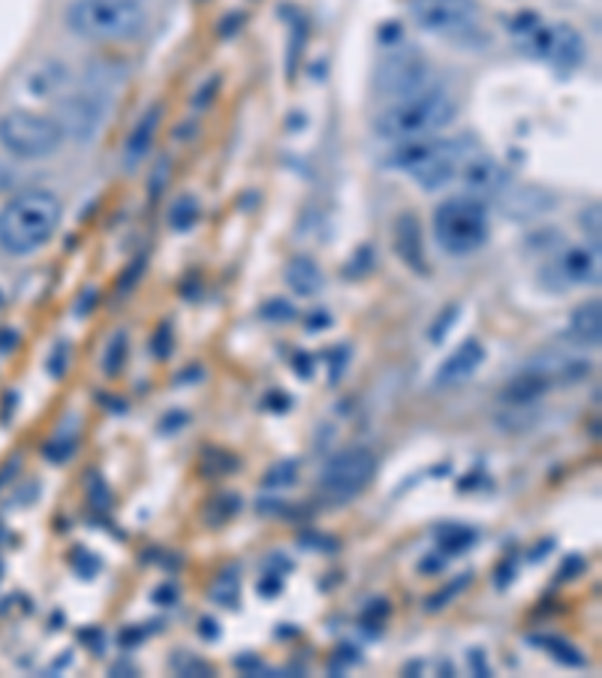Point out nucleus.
Instances as JSON below:
<instances>
[{"instance_id": "nucleus-49", "label": "nucleus", "mask_w": 602, "mask_h": 678, "mask_svg": "<svg viewBox=\"0 0 602 678\" xmlns=\"http://www.w3.org/2000/svg\"><path fill=\"white\" fill-rule=\"evenodd\" d=\"M283 591V583H281V573H268L266 579L259 583V594L262 597H274Z\"/></svg>"}, {"instance_id": "nucleus-20", "label": "nucleus", "mask_w": 602, "mask_h": 678, "mask_svg": "<svg viewBox=\"0 0 602 678\" xmlns=\"http://www.w3.org/2000/svg\"><path fill=\"white\" fill-rule=\"evenodd\" d=\"M551 205H554V200H551L546 190L524 188L507 196V215L512 220H530V217L546 215Z\"/></svg>"}, {"instance_id": "nucleus-60", "label": "nucleus", "mask_w": 602, "mask_h": 678, "mask_svg": "<svg viewBox=\"0 0 602 678\" xmlns=\"http://www.w3.org/2000/svg\"><path fill=\"white\" fill-rule=\"evenodd\" d=\"M268 405L271 407H278V410H274V413H283V407H290L293 405V401H290V395H268Z\"/></svg>"}, {"instance_id": "nucleus-9", "label": "nucleus", "mask_w": 602, "mask_h": 678, "mask_svg": "<svg viewBox=\"0 0 602 678\" xmlns=\"http://www.w3.org/2000/svg\"><path fill=\"white\" fill-rule=\"evenodd\" d=\"M410 13L422 30L446 37V40H464L479 27L476 0H413Z\"/></svg>"}, {"instance_id": "nucleus-15", "label": "nucleus", "mask_w": 602, "mask_h": 678, "mask_svg": "<svg viewBox=\"0 0 602 678\" xmlns=\"http://www.w3.org/2000/svg\"><path fill=\"white\" fill-rule=\"evenodd\" d=\"M395 254L404 259L407 269H413L415 274H425L428 271V259H425V244H422V227H419V217L413 212H404L395 220Z\"/></svg>"}, {"instance_id": "nucleus-2", "label": "nucleus", "mask_w": 602, "mask_h": 678, "mask_svg": "<svg viewBox=\"0 0 602 678\" xmlns=\"http://www.w3.org/2000/svg\"><path fill=\"white\" fill-rule=\"evenodd\" d=\"M458 103L443 85H428L419 94L395 100L392 106L380 112L374 121L376 136L388 142H407V139H428L437 136L443 127L456 121Z\"/></svg>"}, {"instance_id": "nucleus-53", "label": "nucleus", "mask_w": 602, "mask_h": 678, "mask_svg": "<svg viewBox=\"0 0 602 678\" xmlns=\"http://www.w3.org/2000/svg\"><path fill=\"white\" fill-rule=\"evenodd\" d=\"M94 305H97V290L94 286H88V293L79 298V305H76V314L79 317H88V314L94 311Z\"/></svg>"}, {"instance_id": "nucleus-23", "label": "nucleus", "mask_w": 602, "mask_h": 678, "mask_svg": "<svg viewBox=\"0 0 602 678\" xmlns=\"http://www.w3.org/2000/svg\"><path fill=\"white\" fill-rule=\"evenodd\" d=\"M200 217H202L200 200H196L193 193H181V196L172 203V208H169V227H172L175 232H188L200 223Z\"/></svg>"}, {"instance_id": "nucleus-28", "label": "nucleus", "mask_w": 602, "mask_h": 678, "mask_svg": "<svg viewBox=\"0 0 602 678\" xmlns=\"http://www.w3.org/2000/svg\"><path fill=\"white\" fill-rule=\"evenodd\" d=\"M470 579H473V573H461L458 579H452V583L446 585V588H440L437 594H431L428 597V612H440L443 606H449L452 600H456L464 588L470 585Z\"/></svg>"}, {"instance_id": "nucleus-14", "label": "nucleus", "mask_w": 602, "mask_h": 678, "mask_svg": "<svg viewBox=\"0 0 602 678\" xmlns=\"http://www.w3.org/2000/svg\"><path fill=\"white\" fill-rule=\"evenodd\" d=\"M163 108L161 106H148L139 121L133 124V130L127 136V145H124V169L133 172L142 166L148 154L154 151V142H157V130H161Z\"/></svg>"}, {"instance_id": "nucleus-58", "label": "nucleus", "mask_w": 602, "mask_h": 678, "mask_svg": "<svg viewBox=\"0 0 602 678\" xmlns=\"http://www.w3.org/2000/svg\"><path fill=\"white\" fill-rule=\"evenodd\" d=\"M200 634H202V639H212V642H215V639L220 637V630H217L215 618H202Z\"/></svg>"}, {"instance_id": "nucleus-52", "label": "nucleus", "mask_w": 602, "mask_h": 678, "mask_svg": "<svg viewBox=\"0 0 602 678\" xmlns=\"http://www.w3.org/2000/svg\"><path fill=\"white\" fill-rule=\"evenodd\" d=\"M581 223H585V230L593 227V235H597V242H600V203L590 205L588 212H585V220H581Z\"/></svg>"}, {"instance_id": "nucleus-6", "label": "nucleus", "mask_w": 602, "mask_h": 678, "mask_svg": "<svg viewBox=\"0 0 602 678\" xmlns=\"http://www.w3.org/2000/svg\"><path fill=\"white\" fill-rule=\"evenodd\" d=\"M108 115V94L103 88H79L73 91L69 88L67 94L61 97L54 103V121L61 127V133L69 142H79V145H88L94 142L103 124H106Z\"/></svg>"}, {"instance_id": "nucleus-59", "label": "nucleus", "mask_w": 602, "mask_h": 678, "mask_svg": "<svg viewBox=\"0 0 602 678\" xmlns=\"http://www.w3.org/2000/svg\"><path fill=\"white\" fill-rule=\"evenodd\" d=\"M142 637H145V634H142V630H124V634H120V645H124V649H130V642H142Z\"/></svg>"}, {"instance_id": "nucleus-33", "label": "nucleus", "mask_w": 602, "mask_h": 678, "mask_svg": "<svg viewBox=\"0 0 602 678\" xmlns=\"http://www.w3.org/2000/svg\"><path fill=\"white\" fill-rule=\"evenodd\" d=\"M458 311H461L458 305H449V308H446V311L434 320V325L428 329L431 344H443V338H446V335L452 332V325L458 323Z\"/></svg>"}, {"instance_id": "nucleus-63", "label": "nucleus", "mask_w": 602, "mask_h": 678, "mask_svg": "<svg viewBox=\"0 0 602 678\" xmlns=\"http://www.w3.org/2000/svg\"><path fill=\"white\" fill-rule=\"evenodd\" d=\"M0 302H3V293H0Z\"/></svg>"}, {"instance_id": "nucleus-30", "label": "nucleus", "mask_w": 602, "mask_h": 678, "mask_svg": "<svg viewBox=\"0 0 602 678\" xmlns=\"http://www.w3.org/2000/svg\"><path fill=\"white\" fill-rule=\"evenodd\" d=\"M305 37H308V25H305V18H295L293 37H290V54H286V76H290V79H295V69H298V54H302Z\"/></svg>"}, {"instance_id": "nucleus-17", "label": "nucleus", "mask_w": 602, "mask_h": 678, "mask_svg": "<svg viewBox=\"0 0 602 678\" xmlns=\"http://www.w3.org/2000/svg\"><path fill=\"white\" fill-rule=\"evenodd\" d=\"M569 341H576L581 347H600L602 338V305L600 298L581 302L573 317H569V329H566Z\"/></svg>"}, {"instance_id": "nucleus-45", "label": "nucleus", "mask_w": 602, "mask_h": 678, "mask_svg": "<svg viewBox=\"0 0 602 678\" xmlns=\"http://www.w3.org/2000/svg\"><path fill=\"white\" fill-rule=\"evenodd\" d=\"M585 573V558L581 555H569L566 561H563V567H561V579L566 583V579H576V576H581Z\"/></svg>"}, {"instance_id": "nucleus-26", "label": "nucleus", "mask_w": 602, "mask_h": 678, "mask_svg": "<svg viewBox=\"0 0 602 678\" xmlns=\"http://www.w3.org/2000/svg\"><path fill=\"white\" fill-rule=\"evenodd\" d=\"M295 479H298V461L281 459L268 468L266 476H262V486H266L268 491H274V488L295 486Z\"/></svg>"}, {"instance_id": "nucleus-18", "label": "nucleus", "mask_w": 602, "mask_h": 678, "mask_svg": "<svg viewBox=\"0 0 602 678\" xmlns=\"http://www.w3.org/2000/svg\"><path fill=\"white\" fill-rule=\"evenodd\" d=\"M283 281L293 290L295 296L313 298L320 296L322 286H325V278H322L320 266L310 257H295L290 259V266L283 271Z\"/></svg>"}, {"instance_id": "nucleus-50", "label": "nucleus", "mask_w": 602, "mask_h": 678, "mask_svg": "<svg viewBox=\"0 0 602 678\" xmlns=\"http://www.w3.org/2000/svg\"><path fill=\"white\" fill-rule=\"evenodd\" d=\"M467 661H470V669H473V673H476V676H479V678L491 676V669H488V664H485V654H482L479 649L470 651Z\"/></svg>"}, {"instance_id": "nucleus-61", "label": "nucleus", "mask_w": 602, "mask_h": 678, "mask_svg": "<svg viewBox=\"0 0 602 678\" xmlns=\"http://www.w3.org/2000/svg\"><path fill=\"white\" fill-rule=\"evenodd\" d=\"M509 576H512V564H503V567H500V573H497V579H500V588H507Z\"/></svg>"}, {"instance_id": "nucleus-22", "label": "nucleus", "mask_w": 602, "mask_h": 678, "mask_svg": "<svg viewBox=\"0 0 602 678\" xmlns=\"http://www.w3.org/2000/svg\"><path fill=\"white\" fill-rule=\"evenodd\" d=\"M542 420V410L539 405H509L500 417H497V425L509 434H522V432H530L536 422Z\"/></svg>"}, {"instance_id": "nucleus-48", "label": "nucleus", "mask_w": 602, "mask_h": 678, "mask_svg": "<svg viewBox=\"0 0 602 678\" xmlns=\"http://www.w3.org/2000/svg\"><path fill=\"white\" fill-rule=\"evenodd\" d=\"M347 362H349V347H337V350L332 353V383H337V380H341V374H344Z\"/></svg>"}, {"instance_id": "nucleus-16", "label": "nucleus", "mask_w": 602, "mask_h": 678, "mask_svg": "<svg viewBox=\"0 0 602 678\" xmlns=\"http://www.w3.org/2000/svg\"><path fill=\"white\" fill-rule=\"evenodd\" d=\"M22 91L34 100H54V97H64L69 91V76L64 64L57 61H42L37 67L25 73L22 81Z\"/></svg>"}, {"instance_id": "nucleus-12", "label": "nucleus", "mask_w": 602, "mask_h": 678, "mask_svg": "<svg viewBox=\"0 0 602 678\" xmlns=\"http://www.w3.org/2000/svg\"><path fill=\"white\" fill-rule=\"evenodd\" d=\"M485 362V347L479 338H467L464 344H458L456 350L443 359V366L434 374V386L437 389H456L461 383H467Z\"/></svg>"}, {"instance_id": "nucleus-56", "label": "nucleus", "mask_w": 602, "mask_h": 678, "mask_svg": "<svg viewBox=\"0 0 602 678\" xmlns=\"http://www.w3.org/2000/svg\"><path fill=\"white\" fill-rule=\"evenodd\" d=\"M305 325L313 329V332H317V329H329V325H332V317H329V311H313L308 320H305Z\"/></svg>"}, {"instance_id": "nucleus-24", "label": "nucleus", "mask_w": 602, "mask_h": 678, "mask_svg": "<svg viewBox=\"0 0 602 678\" xmlns=\"http://www.w3.org/2000/svg\"><path fill=\"white\" fill-rule=\"evenodd\" d=\"M127 353H130V338H127V332L120 329V332H115V335L108 338L106 350H103V374L118 378L120 371H124V362H127Z\"/></svg>"}, {"instance_id": "nucleus-62", "label": "nucleus", "mask_w": 602, "mask_h": 678, "mask_svg": "<svg viewBox=\"0 0 602 678\" xmlns=\"http://www.w3.org/2000/svg\"><path fill=\"white\" fill-rule=\"evenodd\" d=\"M7 181H10V172H7V169H0V188H3Z\"/></svg>"}, {"instance_id": "nucleus-32", "label": "nucleus", "mask_w": 602, "mask_h": 678, "mask_svg": "<svg viewBox=\"0 0 602 678\" xmlns=\"http://www.w3.org/2000/svg\"><path fill=\"white\" fill-rule=\"evenodd\" d=\"M169 178H172V161H169V157H161L157 166H154V172H151V178H148V196H151V200H161L163 190L169 184Z\"/></svg>"}, {"instance_id": "nucleus-51", "label": "nucleus", "mask_w": 602, "mask_h": 678, "mask_svg": "<svg viewBox=\"0 0 602 678\" xmlns=\"http://www.w3.org/2000/svg\"><path fill=\"white\" fill-rule=\"evenodd\" d=\"M241 22H244V13H232L220 22V37H235L239 34Z\"/></svg>"}, {"instance_id": "nucleus-54", "label": "nucleus", "mask_w": 602, "mask_h": 678, "mask_svg": "<svg viewBox=\"0 0 602 678\" xmlns=\"http://www.w3.org/2000/svg\"><path fill=\"white\" fill-rule=\"evenodd\" d=\"M295 374L305 380L313 378V362H310L308 353H298V356H295Z\"/></svg>"}, {"instance_id": "nucleus-8", "label": "nucleus", "mask_w": 602, "mask_h": 678, "mask_svg": "<svg viewBox=\"0 0 602 678\" xmlns=\"http://www.w3.org/2000/svg\"><path fill=\"white\" fill-rule=\"evenodd\" d=\"M431 85V67L425 54L415 52L413 46H392V52L376 64L374 88L376 94L388 97L392 103L404 97L419 94Z\"/></svg>"}, {"instance_id": "nucleus-43", "label": "nucleus", "mask_w": 602, "mask_h": 678, "mask_svg": "<svg viewBox=\"0 0 602 678\" xmlns=\"http://www.w3.org/2000/svg\"><path fill=\"white\" fill-rule=\"evenodd\" d=\"M539 27H542V18H539L536 13H524V15H518V18H512V34H518V37H524V40H527L534 30H539Z\"/></svg>"}, {"instance_id": "nucleus-39", "label": "nucleus", "mask_w": 602, "mask_h": 678, "mask_svg": "<svg viewBox=\"0 0 602 678\" xmlns=\"http://www.w3.org/2000/svg\"><path fill=\"white\" fill-rule=\"evenodd\" d=\"M88 498H91V507H97V510H108V507H112V495H108L106 483L100 479V474H91Z\"/></svg>"}, {"instance_id": "nucleus-25", "label": "nucleus", "mask_w": 602, "mask_h": 678, "mask_svg": "<svg viewBox=\"0 0 602 678\" xmlns=\"http://www.w3.org/2000/svg\"><path fill=\"white\" fill-rule=\"evenodd\" d=\"M476 540H479V534H476L473 528H443L440 534H437V542H440L443 558L467 552L470 546H473Z\"/></svg>"}, {"instance_id": "nucleus-38", "label": "nucleus", "mask_w": 602, "mask_h": 678, "mask_svg": "<svg viewBox=\"0 0 602 678\" xmlns=\"http://www.w3.org/2000/svg\"><path fill=\"white\" fill-rule=\"evenodd\" d=\"M374 263H376L374 251H371V247H361L359 254H356V259L347 263V271H344V274H347V278H364L368 271H374Z\"/></svg>"}, {"instance_id": "nucleus-55", "label": "nucleus", "mask_w": 602, "mask_h": 678, "mask_svg": "<svg viewBox=\"0 0 602 678\" xmlns=\"http://www.w3.org/2000/svg\"><path fill=\"white\" fill-rule=\"evenodd\" d=\"M18 347V332L15 329H0V353H10Z\"/></svg>"}, {"instance_id": "nucleus-27", "label": "nucleus", "mask_w": 602, "mask_h": 678, "mask_svg": "<svg viewBox=\"0 0 602 678\" xmlns=\"http://www.w3.org/2000/svg\"><path fill=\"white\" fill-rule=\"evenodd\" d=\"M239 507H241L239 495H217L215 501L205 507V522L220 528V525H227L229 519L239 513Z\"/></svg>"}, {"instance_id": "nucleus-10", "label": "nucleus", "mask_w": 602, "mask_h": 678, "mask_svg": "<svg viewBox=\"0 0 602 678\" xmlns=\"http://www.w3.org/2000/svg\"><path fill=\"white\" fill-rule=\"evenodd\" d=\"M527 49H536L539 57H546L549 64H554L563 73L576 69L585 57V40L578 37L576 27L569 25L539 27L527 37Z\"/></svg>"}, {"instance_id": "nucleus-44", "label": "nucleus", "mask_w": 602, "mask_h": 678, "mask_svg": "<svg viewBox=\"0 0 602 678\" xmlns=\"http://www.w3.org/2000/svg\"><path fill=\"white\" fill-rule=\"evenodd\" d=\"M217 91H220V76H212V79H208V85H202L200 91H196V97H193V106L196 108L212 106V103H215Z\"/></svg>"}, {"instance_id": "nucleus-13", "label": "nucleus", "mask_w": 602, "mask_h": 678, "mask_svg": "<svg viewBox=\"0 0 602 678\" xmlns=\"http://www.w3.org/2000/svg\"><path fill=\"white\" fill-rule=\"evenodd\" d=\"M558 284H600V254L597 247H566L558 263H551Z\"/></svg>"}, {"instance_id": "nucleus-34", "label": "nucleus", "mask_w": 602, "mask_h": 678, "mask_svg": "<svg viewBox=\"0 0 602 678\" xmlns=\"http://www.w3.org/2000/svg\"><path fill=\"white\" fill-rule=\"evenodd\" d=\"M259 314H262V320H268V323H293L295 320V308L290 302H283V298H271V302H266Z\"/></svg>"}, {"instance_id": "nucleus-37", "label": "nucleus", "mask_w": 602, "mask_h": 678, "mask_svg": "<svg viewBox=\"0 0 602 678\" xmlns=\"http://www.w3.org/2000/svg\"><path fill=\"white\" fill-rule=\"evenodd\" d=\"M73 567L79 573L81 579H94L97 573H100V558L94 552H85V549H76V555H73Z\"/></svg>"}, {"instance_id": "nucleus-64", "label": "nucleus", "mask_w": 602, "mask_h": 678, "mask_svg": "<svg viewBox=\"0 0 602 678\" xmlns=\"http://www.w3.org/2000/svg\"><path fill=\"white\" fill-rule=\"evenodd\" d=\"M0 570H3V567H0Z\"/></svg>"}, {"instance_id": "nucleus-3", "label": "nucleus", "mask_w": 602, "mask_h": 678, "mask_svg": "<svg viewBox=\"0 0 602 678\" xmlns=\"http://www.w3.org/2000/svg\"><path fill=\"white\" fill-rule=\"evenodd\" d=\"M64 22L79 40L112 46L136 40L148 25V10L142 0H73Z\"/></svg>"}, {"instance_id": "nucleus-7", "label": "nucleus", "mask_w": 602, "mask_h": 678, "mask_svg": "<svg viewBox=\"0 0 602 678\" xmlns=\"http://www.w3.org/2000/svg\"><path fill=\"white\" fill-rule=\"evenodd\" d=\"M376 474V456L371 449L353 447L325 461L320 474V491L332 503H347L359 498Z\"/></svg>"}, {"instance_id": "nucleus-36", "label": "nucleus", "mask_w": 602, "mask_h": 678, "mask_svg": "<svg viewBox=\"0 0 602 678\" xmlns=\"http://www.w3.org/2000/svg\"><path fill=\"white\" fill-rule=\"evenodd\" d=\"M49 374L52 378H64L67 374V368H69V341H57L54 344V350L52 356H49Z\"/></svg>"}, {"instance_id": "nucleus-41", "label": "nucleus", "mask_w": 602, "mask_h": 678, "mask_svg": "<svg viewBox=\"0 0 602 678\" xmlns=\"http://www.w3.org/2000/svg\"><path fill=\"white\" fill-rule=\"evenodd\" d=\"M142 271H145V259H142V257L133 259V263L127 266V271L120 274V281H118V296H127V293L133 290L136 281L142 278Z\"/></svg>"}, {"instance_id": "nucleus-11", "label": "nucleus", "mask_w": 602, "mask_h": 678, "mask_svg": "<svg viewBox=\"0 0 602 678\" xmlns=\"http://www.w3.org/2000/svg\"><path fill=\"white\" fill-rule=\"evenodd\" d=\"M461 176V184L467 190L470 196L476 200H488V196H500L509 184V169L495 157H485V154H476V157H467L458 169Z\"/></svg>"}, {"instance_id": "nucleus-42", "label": "nucleus", "mask_w": 602, "mask_h": 678, "mask_svg": "<svg viewBox=\"0 0 602 678\" xmlns=\"http://www.w3.org/2000/svg\"><path fill=\"white\" fill-rule=\"evenodd\" d=\"M212 597H215L220 606H235V600H239V583H235V579H232V583H229V579H220L215 591H212Z\"/></svg>"}, {"instance_id": "nucleus-40", "label": "nucleus", "mask_w": 602, "mask_h": 678, "mask_svg": "<svg viewBox=\"0 0 602 678\" xmlns=\"http://www.w3.org/2000/svg\"><path fill=\"white\" fill-rule=\"evenodd\" d=\"M172 666L181 673V676H190V678H196V676H212V666L205 664V661H196V657H175Z\"/></svg>"}, {"instance_id": "nucleus-29", "label": "nucleus", "mask_w": 602, "mask_h": 678, "mask_svg": "<svg viewBox=\"0 0 602 678\" xmlns=\"http://www.w3.org/2000/svg\"><path fill=\"white\" fill-rule=\"evenodd\" d=\"M298 546H302V549H310V552H320V555H332V552L341 549V540L329 537V534H322V530H302V534H298Z\"/></svg>"}, {"instance_id": "nucleus-4", "label": "nucleus", "mask_w": 602, "mask_h": 678, "mask_svg": "<svg viewBox=\"0 0 602 678\" xmlns=\"http://www.w3.org/2000/svg\"><path fill=\"white\" fill-rule=\"evenodd\" d=\"M488 208L470 193H458L437 205L434 212V239L446 254L467 257L488 242Z\"/></svg>"}, {"instance_id": "nucleus-47", "label": "nucleus", "mask_w": 602, "mask_h": 678, "mask_svg": "<svg viewBox=\"0 0 602 678\" xmlns=\"http://www.w3.org/2000/svg\"><path fill=\"white\" fill-rule=\"evenodd\" d=\"M359 661H361L359 651L353 649V645H341V649H337V657H335V664H332V669H335V673H341L344 666L359 664Z\"/></svg>"}, {"instance_id": "nucleus-57", "label": "nucleus", "mask_w": 602, "mask_h": 678, "mask_svg": "<svg viewBox=\"0 0 602 678\" xmlns=\"http://www.w3.org/2000/svg\"><path fill=\"white\" fill-rule=\"evenodd\" d=\"M175 597H178V591H175L172 585H161V588L154 591V603H163V606H172Z\"/></svg>"}, {"instance_id": "nucleus-19", "label": "nucleus", "mask_w": 602, "mask_h": 678, "mask_svg": "<svg viewBox=\"0 0 602 678\" xmlns=\"http://www.w3.org/2000/svg\"><path fill=\"white\" fill-rule=\"evenodd\" d=\"M549 389H551L549 378H546V374H539V371H534V368H527L524 374L512 378L507 386H503L500 401H503V405H534V401H539V398L549 393Z\"/></svg>"}, {"instance_id": "nucleus-1", "label": "nucleus", "mask_w": 602, "mask_h": 678, "mask_svg": "<svg viewBox=\"0 0 602 678\" xmlns=\"http://www.w3.org/2000/svg\"><path fill=\"white\" fill-rule=\"evenodd\" d=\"M64 217V205L46 188H27L0 205V251L13 257L37 254L49 244Z\"/></svg>"}, {"instance_id": "nucleus-21", "label": "nucleus", "mask_w": 602, "mask_h": 678, "mask_svg": "<svg viewBox=\"0 0 602 678\" xmlns=\"http://www.w3.org/2000/svg\"><path fill=\"white\" fill-rule=\"evenodd\" d=\"M530 645L536 649H542L546 654H551L558 664L569 666V669H581V666H588V657H585V651H578L573 642H566L563 637H554V634H530L527 637Z\"/></svg>"}, {"instance_id": "nucleus-5", "label": "nucleus", "mask_w": 602, "mask_h": 678, "mask_svg": "<svg viewBox=\"0 0 602 678\" xmlns=\"http://www.w3.org/2000/svg\"><path fill=\"white\" fill-rule=\"evenodd\" d=\"M67 139L49 115L34 108H13L0 115V145L18 161H46L61 151Z\"/></svg>"}, {"instance_id": "nucleus-46", "label": "nucleus", "mask_w": 602, "mask_h": 678, "mask_svg": "<svg viewBox=\"0 0 602 678\" xmlns=\"http://www.w3.org/2000/svg\"><path fill=\"white\" fill-rule=\"evenodd\" d=\"M188 413L184 410H172V413H166L161 420V432L163 434H172L175 428H181V425H188Z\"/></svg>"}, {"instance_id": "nucleus-35", "label": "nucleus", "mask_w": 602, "mask_h": 678, "mask_svg": "<svg viewBox=\"0 0 602 678\" xmlns=\"http://www.w3.org/2000/svg\"><path fill=\"white\" fill-rule=\"evenodd\" d=\"M175 350V338H172V323H161L157 325V332H154V338H151V353L157 356V359H169Z\"/></svg>"}, {"instance_id": "nucleus-31", "label": "nucleus", "mask_w": 602, "mask_h": 678, "mask_svg": "<svg viewBox=\"0 0 602 678\" xmlns=\"http://www.w3.org/2000/svg\"><path fill=\"white\" fill-rule=\"evenodd\" d=\"M76 447H79L76 434L57 432V437H54L52 444H46V459L52 461V464H61V461H67L69 456L76 452Z\"/></svg>"}]
</instances>
